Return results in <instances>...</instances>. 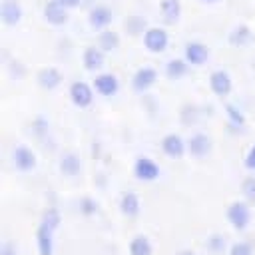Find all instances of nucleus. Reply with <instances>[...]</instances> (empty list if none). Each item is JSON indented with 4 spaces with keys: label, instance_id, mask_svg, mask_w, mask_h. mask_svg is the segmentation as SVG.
<instances>
[{
    "label": "nucleus",
    "instance_id": "6ab92c4d",
    "mask_svg": "<svg viewBox=\"0 0 255 255\" xmlns=\"http://www.w3.org/2000/svg\"><path fill=\"white\" fill-rule=\"evenodd\" d=\"M120 211L126 217H137L141 211V201L135 191H126L120 197Z\"/></svg>",
    "mask_w": 255,
    "mask_h": 255
},
{
    "label": "nucleus",
    "instance_id": "393cba45",
    "mask_svg": "<svg viewBox=\"0 0 255 255\" xmlns=\"http://www.w3.org/2000/svg\"><path fill=\"white\" fill-rule=\"evenodd\" d=\"M225 116H227V122L231 128H243L245 126V114L241 112L239 106L235 104H225Z\"/></svg>",
    "mask_w": 255,
    "mask_h": 255
},
{
    "label": "nucleus",
    "instance_id": "a878e982",
    "mask_svg": "<svg viewBox=\"0 0 255 255\" xmlns=\"http://www.w3.org/2000/svg\"><path fill=\"white\" fill-rule=\"evenodd\" d=\"M205 247H207L209 253L219 255V253H223V251L227 249V239H225V235H221V233H211V235L207 237V241H205Z\"/></svg>",
    "mask_w": 255,
    "mask_h": 255
},
{
    "label": "nucleus",
    "instance_id": "aec40b11",
    "mask_svg": "<svg viewBox=\"0 0 255 255\" xmlns=\"http://www.w3.org/2000/svg\"><path fill=\"white\" fill-rule=\"evenodd\" d=\"M159 14L163 22L175 24L181 16V2L179 0H159Z\"/></svg>",
    "mask_w": 255,
    "mask_h": 255
},
{
    "label": "nucleus",
    "instance_id": "c756f323",
    "mask_svg": "<svg viewBox=\"0 0 255 255\" xmlns=\"http://www.w3.org/2000/svg\"><path fill=\"white\" fill-rule=\"evenodd\" d=\"M229 255H255V249L249 241H235L229 245Z\"/></svg>",
    "mask_w": 255,
    "mask_h": 255
},
{
    "label": "nucleus",
    "instance_id": "412c9836",
    "mask_svg": "<svg viewBox=\"0 0 255 255\" xmlns=\"http://www.w3.org/2000/svg\"><path fill=\"white\" fill-rule=\"evenodd\" d=\"M251 38H253V34H251V28L247 24H237L229 32V44L231 46H237V48L247 46L251 42Z\"/></svg>",
    "mask_w": 255,
    "mask_h": 255
},
{
    "label": "nucleus",
    "instance_id": "2f4dec72",
    "mask_svg": "<svg viewBox=\"0 0 255 255\" xmlns=\"http://www.w3.org/2000/svg\"><path fill=\"white\" fill-rule=\"evenodd\" d=\"M48 128H50V124H48L46 118H36V120L32 122V131H34L38 137L46 135V133H48Z\"/></svg>",
    "mask_w": 255,
    "mask_h": 255
},
{
    "label": "nucleus",
    "instance_id": "f3484780",
    "mask_svg": "<svg viewBox=\"0 0 255 255\" xmlns=\"http://www.w3.org/2000/svg\"><path fill=\"white\" fill-rule=\"evenodd\" d=\"M82 64L88 72H98L106 64V52H102L98 46H86L82 52Z\"/></svg>",
    "mask_w": 255,
    "mask_h": 255
},
{
    "label": "nucleus",
    "instance_id": "b1692460",
    "mask_svg": "<svg viewBox=\"0 0 255 255\" xmlns=\"http://www.w3.org/2000/svg\"><path fill=\"white\" fill-rule=\"evenodd\" d=\"M187 68H189V64L183 58H171L165 64V76L169 80H179V78H183L187 74Z\"/></svg>",
    "mask_w": 255,
    "mask_h": 255
},
{
    "label": "nucleus",
    "instance_id": "ddd939ff",
    "mask_svg": "<svg viewBox=\"0 0 255 255\" xmlns=\"http://www.w3.org/2000/svg\"><path fill=\"white\" fill-rule=\"evenodd\" d=\"M211 147H213V143H211V137L207 133L197 131V133L189 135V139H187V153L193 155V157H205V155H209L211 153Z\"/></svg>",
    "mask_w": 255,
    "mask_h": 255
},
{
    "label": "nucleus",
    "instance_id": "4be33fe9",
    "mask_svg": "<svg viewBox=\"0 0 255 255\" xmlns=\"http://www.w3.org/2000/svg\"><path fill=\"white\" fill-rule=\"evenodd\" d=\"M98 48L102 52H116L120 48V34L114 30H102L98 34Z\"/></svg>",
    "mask_w": 255,
    "mask_h": 255
},
{
    "label": "nucleus",
    "instance_id": "5701e85b",
    "mask_svg": "<svg viewBox=\"0 0 255 255\" xmlns=\"http://www.w3.org/2000/svg\"><path fill=\"white\" fill-rule=\"evenodd\" d=\"M128 251H129V255H151L153 247H151V241L147 239V235H135V237H131Z\"/></svg>",
    "mask_w": 255,
    "mask_h": 255
},
{
    "label": "nucleus",
    "instance_id": "f03ea898",
    "mask_svg": "<svg viewBox=\"0 0 255 255\" xmlns=\"http://www.w3.org/2000/svg\"><path fill=\"white\" fill-rule=\"evenodd\" d=\"M133 175H135V179H139L143 183H149V181H155L161 175V169H159L155 159H151L147 155H139L133 161Z\"/></svg>",
    "mask_w": 255,
    "mask_h": 255
},
{
    "label": "nucleus",
    "instance_id": "e433bc0d",
    "mask_svg": "<svg viewBox=\"0 0 255 255\" xmlns=\"http://www.w3.org/2000/svg\"><path fill=\"white\" fill-rule=\"evenodd\" d=\"M203 2H207V4H213V2H217V0H203Z\"/></svg>",
    "mask_w": 255,
    "mask_h": 255
},
{
    "label": "nucleus",
    "instance_id": "72a5a7b5",
    "mask_svg": "<svg viewBox=\"0 0 255 255\" xmlns=\"http://www.w3.org/2000/svg\"><path fill=\"white\" fill-rule=\"evenodd\" d=\"M16 253H18V247L10 239H6V241L0 243V255H16Z\"/></svg>",
    "mask_w": 255,
    "mask_h": 255
},
{
    "label": "nucleus",
    "instance_id": "cd10ccee",
    "mask_svg": "<svg viewBox=\"0 0 255 255\" xmlns=\"http://www.w3.org/2000/svg\"><path fill=\"white\" fill-rule=\"evenodd\" d=\"M40 223H44V225H48V227H52L56 231L60 227V223H62V215H60V211L56 207H48V209H44Z\"/></svg>",
    "mask_w": 255,
    "mask_h": 255
},
{
    "label": "nucleus",
    "instance_id": "20e7f679",
    "mask_svg": "<svg viewBox=\"0 0 255 255\" xmlns=\"http://www.w3.org/2000/svg\"><path fill=\"white\" fill-rule=\"evenodd\" d=\"M68 96H70V102L76 108H82L84 110V108L92 106V102H94V86H90L84 80H76V82L70 84Z\"/></svg>",
    "mask_w": 255,
    "mask_h": 255
},
{
    "label": "nucleus",
    "instance_id": "7ed1b4c3",
    "mask_svg": "<svg viewBox=\"0 0 255 255\" xmlns=\"http://www.w3.org/2000/svg\"><path fill=\"white\" fill-rule=\"evenodd\" d=\"M169 44V36L161 26H149L143 32V46L151 54H161Z\"/></svg>",
    "mask_w": 255,
    "mask_h": 255
},
{
    "label": "nucleus",
    "instance_id": "bb28decb",
    "mask_svg": "<svg viewBox=\"0 0 255 255\" xmlns=\"http://www.w3.org/2000/svg\"><path fill=\"white\" fill-rule=\"evenodd\" d=\"M78 211L84 215V217H92L100 211V203L94 199V197H82L78 201Z\"/></svg>",
    "mask_w": 255,
    "mask_h": 255
},
{
    "label": "nucleus",
    "instance_id": "2eb2a0df",
    "mask_svg": "<svg viewBox=\"0 0 255 255\" xmlns=\"http://www.w3.org/2000/svg\"><path fill=\"white\" fill-rule=\"evenodd\" d=\"M44 20L52 26H64L68 22V8L58 0H48L44 4Z\"/></svg>",
    "mask_w": 255,
    "mask_h": 255
},
{
    "label": "nucleus",
    "instance_id": "4468645a",
    "mask_svg": "<svg viewBox=\"0 0 255 255\" xmlns=\"http://www.w3.org/2000/svg\"><path fill=\"white\" fill-rule=\"evenodd\" d=\"M62 80H64V76L56 66H44L36 74V82L44 90H56L62 84Z\"/></svg>",
    "mask_w": 255,
    "mask_h": 255
},
{
    "label": "nucleus",
    "instance_id": "9d476101",
    "mask_svg": "<svg viewBox=\"0 0 255 255\" xmlns=\"http://www.w3.org/2000/svg\"><path fill=\"white\" fill-rule=\"evenodd\" d=\"M209 88L219 98L229 96L231 90H233V80H231L229 72H225V70H213L209 74Z\"/></svg>",
    "mask_w": 255,
    "mask_h": 255
},
{
    "label": "nucleus",
    "instance_id": "423d86ee",
    "mask_svg": "<svg viewBox=\"0 0 255 255\" xmlns=\"http://www.w3.org/2000/svg\"><path fill=\"white\" fill-rule=\"evenodd\" d=\"M183 60L189 66H203L209 60V48L207 44L199 42V40H191L183 46Z\"/></svg>",
    "mask_w": 255,
    "mask_h": 255
},
{
    "label": "nucleus",
    "instance_id": "6e6552de",
    "mask_svg": "<svg viewBox=\"0 0 255 255\" xmlns=\"http://www.w3.org/2000/svg\"><path fill=\"white\" fill-rule=\"evenodd\" d=\"M114 22V12L106 6V4H98L94 8H90L88 12V24L94 30H108V26Z\"/></svg>",
    "mask_w": 255,
    "mask_h": 255
},
{
    "label": "nucleus",
    "instance_id": "f704fd0d",
    "mask_svg": "<svg viewBox=\"0 0 255 255\" xmlns=\"http://www.w3.org/2000/svg\"><path fill=\"white\" fill-rule=\"evenodd\" d=\"M58 2H60L62 6H66L68 10H70V8H76V6L80 4V0H58Z\"/></svg>",
    "mask_w": 255,
    "mask_h": 255
},
{
    "label": "nucleus",
    "instance_id": "f257e3e1",
    "mask_svg": "<svg viewBox=\"0 0 255 255\" xmlns=\"http://www.w3.org/2000/svg\"><path fill=\"white\" fill-rule=\"evenodd\" d=\"M225 217L229 221V225L235 231H245L251 223V209L247 205V201H231L225 209Z\"/></svg>",
    "mask_w": 255,
    "mask_h": 255
},
{
    "label": "nucleus",
    "instance_id": "c85d7f7f",
    "mask_svg": "<svg viewBox=\"0 0 255 255\" xmlns=\"http://www.w3.org/2000/svg\"><path fill=\"white\" fill-rule=\"evenodd\" d=\"M126 28H128V32H129V34H143L149 26L145 24V20H143V18H139V16H131V18H128V20H126Z\"/></svg>",
    "mask_w": 255,
    "mask_h": 255
},
{
    "label": "nucleus",
    "instance_id": "dca6fc26",
    "mask_svg": "<svg viewBox=\"0 0 255 255\" xmlns=\"http://www.w3.org/2000/svg\"><path fill=\"white\" fill-rule=\"evenodd\" d=\"M54 229L44 225V223H38L36 227V247H38V253L40 255H54Z\"/></svg>",
    "mask_w": 255,
    "mask_h": 255
},
{
    "label": "nucleus",
    "instance_id": "0eeeda50",
    "mask_svg": "<svg viewBox=\"0 0 255 255\" xmlns=\"http://www.w3.org/2000/svg\"><path fill=\"white\" fill-rule=\"evenodd\" d=\"M12 163H14V167L18 171H24L26 173V171H32L36 167L38 157H36V153L28 145H16L12 149Z\"/></svg>",
    "mask_w": 255,
    "mask_h": 255
},
{
    "label": "nucleus",
    "instance_id": "1a4fd4ad",
    "mask_svg": "<svg viewBox=\"0 0 255 255\" xmlns=\"http://www.w3.org/2000/svg\"><path fill=\"white\" fill-rule=\"evenodd\" d=\"M157 82V70L151 66H141L131 76V88L135 92H147Z\"/></svg>",
    "mask_w": 255,
    "mask_h": 255
},
{
    "label": "nucleus",
    "instance_id": "f8f14e48",
    "mask_svg": "<svg viewBox=\"0 0 255 255\" xmlns=\"http://www.w3.org/2000/svg\"><path fill=\"white\" fill-rule=\"evenodd\" d=\"M24 16L22 4L18 0H2L0 2V22L4 26H16Z\"/></svg>",
    "mask_w": 255,
    "mask_h": 255
},
{
    "label": "nucleus",
    "instance_id": "c9c22d12",
    "mask_svg": "<svg viewBox=\"0 0 255 255\" xmlns=\"http://www.w3.org/2000/svg\"><path fill=\"white\" fill-rule=\"evenodd\" d=\"M177 255H197L195 251H191V249H183V251H179Z\"/></svg>",
    "mask_w": 255,
    "mask_h": 255
},
{
    "label": "nucleus",
    "instance_id": "a211bd4d",
    "mask_svg": "<svg viewBox=\"0 0 255 255\" xmlns=\"http://www.w3.org/2000/svg\"><path fill=\"white\" fill-rule=\"evenodd\" d=\"M58 167H60V173L64 177H76L82 171V159H80L78 153L66 151V153H62V157L58 161Z\"/></svg>",
    "mask_w": 255,
    "mask_h": 255
},
{
    "label": "nucleus",
    "instance_id": "7c9ffc66",
    "mask_svg": "<svg viewBox=\"0 0 255 255\" xmlns=\"http://www.w3.org/2000/svg\"><path fill=\"white\" fill-rule=\"evenodd\" d=\"M241 191H243V195H245L247 201H253L255 203V175H249V177L243 179Z\"/></svg>",
    "mask_w": 255,
    "mask_h": 255
},
{
    "label": "nucleus",
    "instance_id": "9b49d317",
    "mask_svg": "<svg viewBox=\"0 0 255 255\" xmlns=\"http://www.w3.org/2000/svg\"><path fill=\"white\" fill-rule=\"evenodd\" d=\"M92 86H94V90H96L100 96L110 98V96H116V94H118V90H120V80H118L112 72H100V74H96Z\"/></svg>",
    "mask_w": 255,
    "mask_h": 255
},
{
    "label": "nucleus",
    "instance_id": "39448f33",
    "mask_svg": "<svg viewBox=\"0 0 255 255\" xmlns=\"http://www.w3.org/2000/svg\"><path fill=\"white\" fill-rule=\"evenodd\" d=\"M161 151L167 155V157H171V159H179V157H183L185 155V151H187V139H183L179 133H175V131H171V133H165L163 137H161Z\"/></svg>",
    "mask_w": 255,
    "mask_h": 255
},
{
    "label": "nucleus",
    "instance_id": "473e14b6",
    "mask_svg": "<svg viewBox=\"0 0 255 255\" xmlns=\"http://www.w3.org/2000/svg\"><path fill=\"white\" fill-rule=\"evenodd\" d=\"M243 165H245V169H249V171H255V143L247 149V153H245V159H243Z\"/></svg>",
    "mask_w": 255,
    "mask_h": 255
}]
</instances>
